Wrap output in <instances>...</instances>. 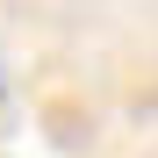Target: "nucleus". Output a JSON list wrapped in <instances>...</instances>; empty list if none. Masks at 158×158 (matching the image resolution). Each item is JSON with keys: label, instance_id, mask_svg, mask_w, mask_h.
I'll return each mask as SVG.
<instances>
[{"label": "nucleus", "instance_id": "f257e3e1", "mask_svg": "<svg viewBox=\"0 0 158 158\" xmlns=\"http://www.w3.org/2000/svg\"><path fill=\"white\" fill-rule=\"evenodd\" d=\"M0 101H7V72H0Z\"/></svg>", "mask_w": 158, "mask_h": 158}]
</instances>
